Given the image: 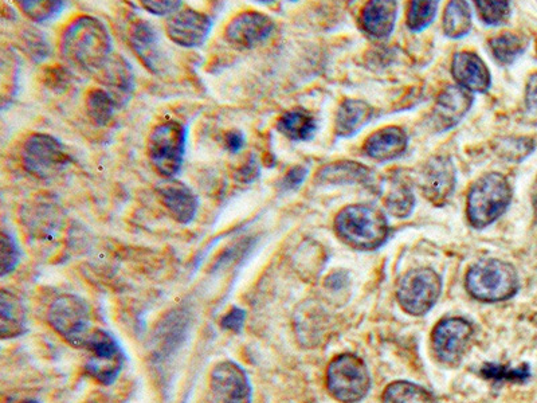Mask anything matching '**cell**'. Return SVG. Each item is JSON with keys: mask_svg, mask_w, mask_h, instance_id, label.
Masks as SVG:
<instances>
[{"mask_svg": "<svg viewBox=\"0 0 537 403\" xmlns=\"http://www.w3.org/2000/svg\"><path fill=\"white\" fill-rule=\"evenodd\" d=\"M62 58L73 68L97 76L113 57L111 34L100 19L82 15L66 26L61 37Z\"/></svg>", "mask_w": 537, "mask_h": 403, "instance_id": "cell-1", "label": "cell"}, {"mask_svg": "<svg viewBox=\"0 0 537 403\" xmlns=\"http://www.w3.org/2000/svg\"><path fill=\"white\" fill-rule=\"evenodd\" d=\"M335 230L337 236L352 248L374 250L386 242L390 226L378 207L351 205L337 214Z\"/></svg>", "mask_w": 537, "mask_h": 403, "instance_id": "cell-2", "label": "cell"}, {"mask_svg": "<svg viewBox=\"0 0 537 403\" xmlns=\"http://www.w3.org/2000/svg\"><path fill=\"white\" fill-rule=\"evenodd\" d=\"M512 189L499 172H489L470 187L466 215L474 229H484L497 221L511 205Z\"/></svg>", "mask_w": 537, "mask_h": 403, "instance_id": "cell-3", "label": "cell"}, {"mask_svg": "<svg viewBox=\"0 0 537 403\" xmlns=\"http://www.w3.org/2000/svg\"><path fill=\"white\" fill-rule=\"evenodd\" d=\"M465 287L474 299L499 303L511 299L519 291V276L508 262L486 258L469 269Z\"/></svg>", "mask_w": 537, "mask_h": 403, "instance_id": "cell-4", "label": "cell"}, {"mask_svg": "<svg viewBox=\"0 0 537 403\" xmlns=\"http://www.w3.org/2000/svg\"><path fill=\"white\" fill-rule=\"evenodd\" d=\"M187 146V129L179 121L159 124L151 132L148 152L155 170L172 179L182 170Z\"/></svg>", "mask_w": 537, "mask_h": 403, "instance_id": "cell-5", "label": "cell"}, {"mask_svg": "<svg viewBox=\"0 0 537 403\" xmlns=\"http://www.w3.org/2000/svg\"><path fill=\"white\" fill-rule=\"evenodd\" d=\"M329 393L337 401L355 403L362 401L371 387L366 363L354 354H341L329 363L327 371Z\"/></svg>", "mask_w": 537, "mask_h": 403, "instance_id": "cell-6", "label": "cell"}, {"mask_svg": "<svg viewBox=\"0 0 537 403\" xmlns=\"http://www.w3.org/2000/svg\"><path fill=\"white\" fill-rule=\"evenodd\" d=\"M22 163L30 175L53 179L72 163L64 144L47 133H34L22 148Z\"/></svg>", "mask_w": 537, "mask_h": 403, "instance_id": "cell-7", "label": "cell"}, {"mask_svg": "<svg viewBox=\"0 0 537 403\" xmlns=\"http://www.w3.org/2000/svg\"><path fill=\"white\" fill-rule=\"evenodd\" d=\"M47 319L50 326L73 347L85 348L93 334L88 304L78 296L58 297L49 308Z\"/></svg>", "mask_w": 537, "mask_h": 403, "instance_id": "cell-8", "label": "cell"}, {"mask_svg": "<svg viewBox=\"0 0 537 403\" xmlns=\"http://www.w3.org/2000/svg\"><path fill=\"white\" fill-rule=\"evenodd\" d=\"M442 291L441 277L430 268L407 272L398 285L397 297L403 311L423 316L434 307Z\"/></svg>", "mask_w": 537, "mask_h": 403, "instance_id": "cell-9", "label": "cell"}, {"mask_svg": "<svg viewBox=\"0 0 537 403\" xmlns=\"http://www.w3.org/2000/svg\"><path fill=\"white\" fill-rule=\"evenodd\" d=\"M85 348L90 352L86 371L104 385H112L124 365L119 343L107 331L94 330Z\"/></svg>", "mask_w": 537, "mask_h": 403, "instance_id": "cell-10", "label": "cell"}, {"mask_svg": "<svg viewBox=\"0 0 537 403\" xmlns=\"http://www.w3.org/2000/svg\"><path fill=\"white\" fill-rule=\"evenodd\" d=\"M473 335L472 324L461 318L442 320L431 334L433 350L439 362L456 366L461 362Z\"/></svg>", "mask_w": 537, "mask_h": 403, "instance_id": "cell-11", "label": "cell"}, {"mask_svg": "<svg viewBox=\"0 0 537 403\" xmlns=\"http://www.w3.org/2000/svg\"><path fill=\"white\" fill-rule=\"evenodd\" d=\"M210 398L211 403H252L248 375L237 363H219L211 373Z\"/></svg>", "mask_w": 537, "mask_h": 403, "instance_id": "cell-12", "label": "cell"}, {"mask_svg": "<svg viewBox=\"0 0 537 403\" xmlns=\"http://www.w3.org/2000/svg\"><path fill=\"white\" fill-rule=\"evenodd\" d=\"M213 26L214 21L209 15L197 10L183 9L168 18L166 31L176 45L194 49L205 45Z\"/></svg>", "mask_w": 537, "mask_h": 403, "instance_id": "cell-13", "label": "cell"}, {"mask_svg": "<svg viewBox=\"0 0 537 403\" xmlns=\"http://www.w3.org/2000/svg\"><path fill=\"white\" fill-rule=\"evenodd\" d=\"M419 186L423 197L434 205L448 201L456 187V168L448 156H434L422 168Z\"/></svg>", "mask_w": 537, "mask_h": 403, "instance_id": "cell-14", "label": "cell"}, {"mask_svg": "<svg viewBox=\"0 0 537 403\" xmlns=\"http://www.w3.org/2000/svg\"><path fill=\"white\" fill-rule=\"evenodd\" d=\"M274 22L258 11H243L226 26L227 41L238 49H253L273 33Z\"/></svg>", "mask_w": 537, "mask_h": 403, "instance_id": "cell-15", "label": "cell"}, {"mask_svg": "<svg viewBox=\"0 0 537 403\" xmlns=\"http://www.w3.org/2000/svg\"><path fill=\"white\" fill-rule=\"evenodd\" d=\"M129 42L145 68L155 74L166 72L168 58L164 53L158 31L150 22H136L129 34Z\"/></svg>", "mask_w": 537, "mask_h": 403, "instance_id": "cell-16", "label": "cell"}, {"mask_svg": "<svg viewBox=\"0 0 537 403\" xmlns=\"http://www.w3.org/2000/svg\"><path fill=\"white\" fill-rule=\"evenodd\" d=\"M473 104V97L470 92L461 86H448L438 96L437 103L433 109L431 123L437 131H448V129L456 127L470 107Z\"/></svg>", "mask_w": 537, "mask_h": 403, "instance_id": "cell-17", "label": "cell"}, {"mask_svg": "<svg viewBox=\"0 0 537 403\" xmlns=\"http://www.w3.org/2000/svg\"><path fill=\"white\" fill-rule=\"evenodd\" d=\"M452 74L458 86L468 92L486 93L491 88V73L476 53H457L453 57Z\"/></svg>", "mask_w": 537, "mask_h": 403, "instance_id": "cell-18", "label": "cell"}, {"mask_svg": "<svg viewBox=\"0 0 537 403\" xmlns=\"http://www.w3.org/2000/svg\"><path fill=\"white\" fill-rule=\"evenodd\" d=\"M158 193L163 206L176 222L188 225L197 217L199 199L197 194L184 183L176 181L166 183L159 187Z\"/></svg>", "mask_w": 537, "mask_h": 403, "instance_id": "cell-19", "label": "cell"}, {"mask_svg": "<svg viewBox=\"0 0 537 403\" xmlns=\"http://www.w3.org/2000/svg\"><path fill=\"white\" fill-rule=\"evenodd\" d=\"M398 3L394 0H372L363 7L360 26L375 39L390 37L397 22Z\"/></svg>", "mask_w": 537, "mask_h": 403, "instance_id": "cell-20", "label": "cell"}, {"mask_svg": "<svg viewBox=\"0 0 537 403\" xmlns=\"http://www.w3.org/2000/svg\"><path fill=\"white\" fill-rule=\"evenodd\" d=\"M409 136L399 127H386L372 133L367 139L366 154L378 162L399 158L406 151Z\"/></svg>", "mask_w": 537, "mask_h": 403, "instance_id": "cell-21", "label": "cell"}, {"mask_svg": "<svg viewBox=\"0 0 537 403\" xmlns=\"http://www.w3.org/2000/svg\"><path fill=\"white\" fill-rule=\"evenodd\" d=\"M109 89L113 99L125 103L133 91V73L131 65L123 57L113 56L107 66L96 76Z\"/></svg>", "mask_w": 537, "mask_h": 403, "instance_id": "cell-22", "label": "cell"}, {"mask_svg": "<svg viewBox=\"0 0 537 403\" xmlns=\"http://www.w3.org/2000/svg\"><path fill=\"white\" fill-rule=\"evenodd\" d=\"M317 181L329 185H371L374 174L370 168L355 162H337L321 168Z\"/></svg>", "mask_w": 537, "mask_h": 403, "instance_id": "cell-23", "label": "cell"}, {"mask_svg": "<svg viewBox=\"0 0 537 403\" xmlns=\"http://www.w3.org/2000/svg\"><path fill=\"white\" fill-rule=\"evenodd\" d=\"M26 311L22 301L3 289L0 293V336L14 339L25 334Z\"/></svg>", "mask_w": 537, "mask_h": 403, "instance_id": "cell-24", "label": "cell"}, {"mask_svg": "<svg viewBox=\"0 0 537 403\" xmlns=\"http://www.w3.org/2000/svg\"><path fill=\"white\" fill-rule=\"evenodd\" d=\"M372 117L371 105L366 101L348 99L336 113L335 131L340 138L355 135Z\"/></svg>", "mask_w": 537, "mask_h": 403, "instance_id": "cell-25", "label": "cell"}, {"mask_svg": "<svg viewBox=\"0 0 537 403\" xmlns=\"http://www.w3.org/2000/svg\"><path fill=\"white\" fill-rule=\"evenodd\" d=\"M278 132L293 142H308L317 129L315 117L303 108L290 109L277 121Z\"/></svg>", "mask_w": 537, "mask_h": 403, "instance_id": "cell-26", "label": "cell"}, {"mask_svg": "<svg viewBox=\"0 0 537 403\" xmlns=\"http://www.w3.org/2000/svg\"><path fill=\"white\" fill-rule=\"evenodd\" d=\"M384 205L397 218H406L413 213L414 194L405 179H401L399 176L391 179L386 195H384Z\"/></svg>", "mask_w": 537, "mask_h": 403, "instance_id": "cell-27", "label": "cell"}, {"mask_svg": "<svg viewBox=\"0 0 537 403\" xmlns=\"http://www.w3.org/2000/svg\"><path fill=\"white\" fill-rule=\"evenodd\" d=\"M527 46L528 38L513 31H504L489 42L493 56L504 65L515 62L527 50Z\"/></svg>", "mask_w": 537, "mask_h": 403, "instance_id": "cell-28", "label": "cell"}, {"mask_svg": "<svg viewBox=\"0 0 537 403\" xmlns=\"http://www.w3.org/2000/svg\"><path fill=\"white\" fill-rule=\"evenodd\" d=\"M445 34L452 39L465 37L472 29V11L466 2H450L444 14Z\"/></svg>", "mask_w": 537, "mask_h": 403, "instance_id": "cell-29", "label": "cell"}, {"mask_svg": "<svg viewBox=\"0 0 537 403\" xmlns=\"http://www.w3.org/2000/svg\"><path fill=\"white\" fill-rule=\"evenodd\" d=\"M383 403H439L434 395L415 383L398 381L386 387Z\"/></svg>", "mask_w": 537, "mask_h": 403, "instance_id": "cell-30", "label": "cell"}, {"mask_svg": "<svg viewBox=\"0 0 537 403\" xmlns=\"http://www.w3.org/2000/svg\"><path fill=\"white\" fill-rule=\"evenodd\" d=\"M119 104L105 89H93L86 97V109L94 124L104 127L111 123Z\"/></svg>", "mask_w": 537, "mask_h": 403, "instance_id": "cell-31", "label": "cell"}, {"mask_svg": "<svg viewBox=\"0 0 537 403\" xmlns=\"http://www.w3.org/2000/svg\"><path fill=\"white\" fill-rule=\"evenodd\" d=\"M18 5L23 14L38 23L52 21L60 17L62 11L66 9V3L58 0H23L18 2Z\"/></svg>", "mask_w": 537, "mask_h": 403, "instance_id": "cell-32", "label": "cell"}, {"mask_svg": "<svg viewBox=\"0 0 537 403\" xmlns=\"http://www.w3.org/2000/svg\"><path fill=\"white\" fill-rule=\"evenodd\" d=\"M482 377L493 382H513L524 383L531 377L529 373V367L523 365L519 369H511V367L495 365V363H488L482 367L480 371Z\"/></svg>", "mask_w": 537, "mask_h": 403, "instance_id": "cell-33", "label": "cell"}, {"mask_svg": "<svg viewBox=\"0 0 537 403\" xmlns=\"http://www.w3.org/2000/svg\"><path fill=\"white\" fill-rule=\"evenodd\" d=\"M438 2H413L410 3L407 13V26L410 30L421 31L433 23L437 14Z\"/></svg>", "mask_w": 537, "mask_h": 403, "instance_id": "cell-34", "label": "cell"}, {"mask_svg": "<svg viewBox=\"0 0 537 403\" xmlns=\"http://www.w3.org/2000/svg\"><path fill=\"white\" fill-rule=\"evenodd\" d=\"M476 6L482 21L489 26L503 25L511 17V3L509 2L477 0Z\"/></svg>", "mask_w": 537, "mask_h": 403, "instance_id": "cell-35", "label": "cell"}, {"mask_svg": "<svg viewBox=\"0 0 537 403\" xmlns=\"http://www.w3.org/2000/svg\"><path fill=\"white\" fill-rule=\"evenodd\" d=\"M0 256H2L3 277L10 275V273H13L17 269L22 257L17 240L6 229L2 230V249H0Z\"/></svg>", "mask_w": 537, "mask_h": 403, "instance_id": "cell-36", "label": "cell"}, {"mask_svg": "<svg viewBox=\"0 0 537 403\" xmlns=\"http://www.w3.org/2000/svg\"><path fill=\"white\" fill-rule=\"evenodd\" d=\"M58 211L53 205H38L31 211L30 228L34 233L53 232L57 226Z\"/></svg>", "mask_w": 537, "mask_h": 403, "instance_id": "cell-37", "label": "cell"}, {"mask_svg": "<svg viewBox=\"0 0 537 403\" xmlns=\"http://www.w3.org/2000/svg\"><path fill=\"white\" fill-rule=\"evenodd\" d=\"M144 9L156 17H167V15H175L180 9H182L183 2L180 0H143L141 2Z\"/></svg>", "mask_w": 537, "mask_h": 403, "instance_id": "cell-38", "label": "cell"}, {"mask_svg": "<svg viewBox=\"0 0 537 403\" xmlns=\"http://www.w3.org/2000/svg\"><path fill=\"white\" fill-rule=\"evenodd\" d=\"M26 50L30 54L31 58L35 61H41L47 57L50 52L49 45H47L45 37L39 34L38 31H29L25 37Z\"/></svg>", "mask_w": 537, "mask_h": 403, "instance_id": "cell-39", "label": "cell"}, {"mask_svg": "<svg viewBox=\"0 0 537 403\" xmlns=\"http://www.w3.org/2000/svg\"><path fill=\"white\" fill-rule=\"evenodd\" d=\"M307 175L308 168L303 166H295L290 168V170L286 172L284 179H282L281 190L293 191L299 189V187L303 185Z\"/></svg>", "mask_w": 537, "mask_h": 403, "instance_id": "cell-40", "label": "cell"}, {"mask_svg": "<svg viewBox=\"0 0 537 403\" xmlns=\"http://www.w3.org/2000/svg\"><path fill=\"white\" fill-rule=\"evenodd\" d=\"M237 179L239 182L252 183L260 176V164H258L256 156L252 155L245 164L237 171Z\"/></svg>", "mask_w": 537, "mask_h": 403, "instance_id": "cell-41", "label": "cell"}, {"mask_svg": "<svg viewBox=\"0 0 537 403\" xmlns=\"http://www.w3.org/2000/svg\"><path fill=\"white\" fill-rule=\"evenodd\" d=\"M525 108L529 116L537 117V73L531 74L528 78L527 89H525Z\"/></svg>", "mask_w": 537, "mask_h": 403, "instance_id": "cell-42", "label": "cell"}, {"mask_svg": "<svg viewBox=\"0 0 537 403\" xmlns=\"http://www.w3.org/2000/svg\"><path fill=\"white\" fill-rule=\"evenodd\" d=\"M246 312L241 308L234 307L229 313L222 319L221 326L225 330L233 332H241L243 324H245Z\"/></svg>", "mask_w": 537, "mask_h": 403, "instance_id": "cell-43", "label": "cell"}, {"mask_svg": "<svg viewBox=\"0 0 537 403\" xmlns=\"http://www.w3.org/2000/svg\"><path fill=\"white\" fill-rule=\"evenodd\" d=\"M245 144V135H243V132L239 131V129H231V131L226 133L225 146L227 151L231 152V154H238V152H241L243 147H245Z\"/></svg>", "mask_w": 537, "mask_h": 403, "instance_id": "cell-44", "label": "cell"}, {"mask_svg": "<svg viewBox=\"0 0 537 403\" xmlns=\"http://www.w3.org/2000/svg\"><path fill=\"white\" fill-rule=\"evenodd\" d=\"M347 281L348 277L346 273L335 272L328 277L327 281H325V285H327L328 288L333 289V291H339V289L346 287Z\"/></svg>", "mask_w": 537, "mask_h": 403, "instance_id": "cell-45", "label": "cell"}, {"mask_svg": "<svg viewBox=\"0 0 537 403\" xmlns=\"http://www.w3.org/2000/svg\"><path fill=\"white\" fill-rule=\"evenodd\" d=\"M25 403H39V402H37V401H27Z\"/></svg>", "mask_w": 537, "mask_h": 403, "instance_id": "cell-46", "label": "cell"}, {"mask_svg": "<svg viewBox=\"0 0 537 403\" xmlns=\"http://www.w3.org/2000/svg\"><path fill=\"white\" fill-rule=\"evenodd\" d=\"M535 209H536V215H537V199H536V203H535Z\"/></svg>", "mask_w": 537, "mask_h": 403, "instance_id": "cell-47", "label": "cell"}]
</instances>
